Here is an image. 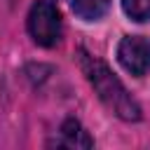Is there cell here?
I'll return each instance as SVG.
<instances>
[{
	"instance_id": "obj_1",
	"label": "cell",
	"mask_w": 150,
	"mask_h": 150,
	"mask_svg": "<svg viewBox=\"0 0 150 150\" xmlns=\"http://www.w3.org/2000/svg\"><path fill=\"white\" fill-rule=\"evenodd\" d=\"M80 66H82L87 80L91 82L94 91L98 94V98L103 101V105H105L108 110H112V112H115L120 120H124V122H136V120H141V108H138V103L134 101V96L127 91V87L110 73V68H108L103 61L89 56L87 52H80Z\"/></svg>"
},
{
	"instance_id": "obj_2",
	"label": "cell",
	"mask_w": 150,
	"mask_h": 150,
	"mask_svg": "<svg viewBox=\"0 0 150 150\" xmlns=\"http://www.w3.org/2000/svg\"><path fill=\"white\" fill-rule=\"evenodd\" d=\"M28 33L40 47H54L61 40V14L54 2L38 0L28 12Z\"/></svg>"
},
{
	"instance_id": "obj_3",
	"label": "cell",
	"mask_w": 150,
	"mask_h": 150,
	"mask_svg": "<svg viewBox=\"0 0 150 150\" xmlns=\"http://www.w3.org/2000/svg\"><path fill=\"white\" fill-rule=\"evenodd\" d=\"M117 61L131 75H145L150 70V40L127 35L117 45Z\"/></svg>"
},
{
	"instance_id": "obj_4",
	"label": "cell",
	"mask_w": 150,
	"mask_h": 150,
	"mask_svg": "<svg viewBox=\"0 0 150 150\" xmlns=\"http://www.w3.org/2000/svg\"><path fill=\"white\" fill-rule=\"evenodd\" d=\"M59 145H68V148H91L94 141L87 136V131L82 129V124L77 120H66L61 131H59Z\"/></svg>"
},
{
	"instance_id": "obj_5",
	"label": "cell",
	"mask_w": 150,
	"mask_h": 150,
	"mask_svg": "<svg viewBox=\"0 0 150 150\" xmlns=\"http://www.w3.org/2000/svg\"><path fill=\"white\" fill-rule=\"evenodd\" d=\"M110 0H70L73 12L84 21H96L108 12Z\"/></svg>"
},
{
	"instance_id": "obj_6",
	"label": "cell",
	"mask_w": 150,
	"mask_h": 150,
	"mask_svg": "<svg viewBox=\"0 0 150 150\" xmlns=\"http://www.w3.org/2000/svg\"><path fill=\"white\" fill-rule=\"evenodd\" d=\"M122 9L134 21H150V0H122Z\"/></svg>"
}]
</instances>
